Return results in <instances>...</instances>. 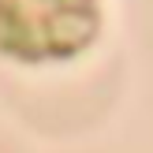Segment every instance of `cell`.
Listing matches in <instances>:
<instances>
[{"label": "cell", "instance_id": "cell-1", "mask_svg": "<svg viewBox=\"0 0 153 153\" xmlns=\"http://www.w3.org/2000/svg\"><path fill=\"white\" fill-rule=\"evenodd\" d=\"M97 30V0H0V49L26 60L79 52Z\"/></svg>", "mask_w": 153, "mask_h": 153}]
</instances>
